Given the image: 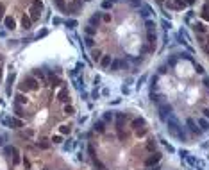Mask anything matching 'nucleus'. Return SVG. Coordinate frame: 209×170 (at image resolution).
<instances>
[{
    "label": "nucleus",
    "mask_w": 209,
    "mask_h": 170,
    "mask_svg": "<svg viewBox=\"0 0 209 170\" xmlns=\"http://www.w3.org/2000/svg\"><path fill=\"white\" fill-rule=\"evenodd\" d=\"M21 90H38V82H36V79L27 77L25 81H23V84H21Z\"/></svg>",
    "instance_id": "f257e3e1"
},
{
    "label": "nucleus",
    "mask_w": 209,
    "mask_h": 170,
    "mask_svg": "<svg viewBox=\"0 0 209 170\" xmlns=\"http://www.w3.org/2000/svg\"><path fill=\"white\" fill-rule=\"evenodd\" d=\"M57 99L61 102H64V104H70V93H68V90L66 88H61L59 93H57Z\"/></svg>",
    "instance_id": "f03ea898"
},
{
    "label": "nucleus",
    "mask_w": 209,
    "mask_h": 170,
    "mask_svg": "<svg viewBox=\"0 0 209 170\" xmlns=\"http://www.w3.org/2000/svg\"><path fill=\"white\" fill-rule=\"evenodd\" d=\"M159 159H161V154H159V152H156V154H150V158H147V159H145V165H147V166L157 165V163H159Z\"/></svg>",
    "instance_id": "7ed1b4c3"
},
{
    "label": "nucleus",
    "mask_w": 209,
    "mask_h": 170,
    "mask_svg": "<svg viewBox=\"0 0 209 170\" xmlns=\"http://www.w3.org/2000/svg\"><path fill=\"white\" fill-rule=\"evenodd\" d=\"M193 29H195V32H198V34H207V32H209V29L205 27L204 22H195Z\"/></svg>",
    "instance_id": "20e7f679"
},
{
    "label": "nucleus",
    "mask_w": 209,
    "mask_h": 170,
    "mask_svg": "<svg viewBox=\"0 0 209 170\" xmlns=\"http://www.w3.org/2000/svg\"><path fill=\"white\" fill-rule=\"evenodd\" d=\"M4 25H6V29H14L16 27V22H14V20L11 18V16H7V18H4Z\"/></svg>",
    "instance_id": "39448f33"
},
{
    "label": "nucleus",
    "mask_w": 209,
    "mask_h": 170,
    "mask_svg": "<svg viewBox=\"0 0 209 170\" xmlns=\"http://www.w3.org/2000/svg\"><path fill=\"white\" fill-rule=\"evenodd\" d=\"M39 11H41V9H38V7H34V6L31 7V16H29L31 22H36V20L39 18Z\"/></svg>",
    "instance_id": "423d86ee"
},
{
    "label": "nucleus",
    "mask_w": 209,
    "mask_h": 170,
    "mask_svg": "<svg viewBox=\"0 0 209 170\" xmlns=\"http://www.w3.org/2000/svg\"><path fill=\"white\" fill-rule=\"evenodd\" d=\"M173 2V6H175V9L179 11V9H184V7H188V4H186V0H172Z\"/></svg>",
    "instance_id": "0eeeda50"
},
{
    "label": "nucleus",
    "mask_w": 209,
    "mask_h": 170,
    "mask_svg": "<svg viewBox=\"0 0 209 170\" xmlns=\"http://www.w3.org/2000/svg\"><path fill=\"white\" fill-rule=\"evenodd\" d=\"M21 27H23V29H31V27H32V22H31L29 16H23V18H21Z\"/></svg>",
    "instance_id": "6e6552de"
},
{
    "label": "nucleus",
    "mask_w": 209,
    "mask_h": 170,
    "mask_svg": "<svg viewBox=\"0 0 209 170\" xmlns=\"http://www.w3.org/2000/svg\"><path fill=\"white\" fill-rule=\"evenodd\" d=\"M111 61H113L111 56H102V57H100V65H102L104 68H107V66L111 65Z\"/></svg>",
    "instance_id": "1a4fd4ad"
},
{
    "label": "nucleus",
    "mask_w": 209,
    "mask_h": 170,
    "mask_svg": "<svg viewBox=\"0 0 209 170\" xmlns=\"http://www.w3.org/2000/svg\"><path fill=\"white\" fill-rule=\"evenodd\" d=\"M9 124L14 127V129H20V127H23V122H21V120H16V118H11Z\"/></svg>",
    "instance_id": "9d476101"
},
{
    "label": "nucleus",
    "mask_w": 209,
    "mask_h": 170,
    "mask_svg": "<svg viewBox=\"0 0 209 170\" xmlns=\"http://www.w3.org/2000/svg\"><path fill=\"white\" fill-rule=\"evenodd\" d=\"M100 57H102V52H100L98 49L91 52V59H93V61H100Z\"/></svg>",
    "instance_id": "9b49d317"
},
{
    "label": "nucleus",
    "mask_w": 209,
    "mask_h": 170,
    "mask_svg": "<svg viewBox=\"0 0 209 170\" xmlns=\"http://www.w3.org/2000/svg\"><path fill=\"white\" fill-rule=\"evenodd\" d=\"M73 113H75V108L72 104H66L64 106V115H73Z\"/></svg>",
    "instance_id": "f8f14e48"
},
{
    "label": "nucleus",
    "mask_w": 209,
    "mask_h": 170,
    "mask_svg": "<svg viewBox=\"0 0 209 170\" xmlns=\"http://www.w3.org/2000/svg\"><path fill=\"white\" fill-rule=\"evenodd\" d=\"M59 133L61 134H70V133H72V127H70V125H61L59 127Z\"/></svg>",
    "instance_id": "ddd939ff"
},
{
    "label": "nucleus",
    "mask_w": 209,
    "mask_h": 170,
    "mask_svg": "<svg viewBox=\"0 0 209 170\" xmlns=\"http://www.w3.org/2000/svg\"><path fill=\"white\" fill-rule=\"evenodd\" d=\"M50 82H52V86H59V84H61V79L56 77L54 74H50Z\"/></svg>",
    "instance_id": "4468645a"
},
{
    "label": "nucleus",
    "mask_w": 209,
    "mask_h": 170,
    "mask_svg": "<svg viewBox=\"0 0 209 170\" xmlns=\"http://www.w3.org/2000/svg\"><path fill=\"white\" fill-rule=\"evenodd\" d=\"M200 18L204 20V22H209V9H202L200 11Z\"/></svg>",
    "instance_id": "2eb2a0df"
},
{
    "label": "nucleus",
    "mask_w": 209,
    "mask_h": 170,
    "mask_svg": "<svg viewBox=\"0 0 209 170\" xmlns=\"http://www.w3.org/2000/svg\"><path fill=\"white\" fill-rule=\"evenodd\" d=\"M198 125L202 127V129H207V127H209V122H207L205 118H198Z\"/></svg>",
    "instance_id": "dca6fc26"
},
{
    "label": "nucleus",
    "mask_w": 209,
    "mask_h": 170,
    "mask_svg": "<svg viewBox=\"0 0 209 170\" xmlns=\"http://www.w3.org/2000/svg\"><path fill=\"white\" fill-rule=\"evenodd\" d=\"M98 22H100V14H93V16L89 18V24H97V25H98Z\"/></svg>",
    "instance_id": "f3484780"
},
{
    "label": "nucleus",
    "mask_w": 209,
    "mask_h": 170,
    "mask_svg": "<svg viewBox=\"0 0 209 170\" xmlns=\"http://www.w3.org/2000/svg\"><path fill=\"white\" fill-rule=\"evenodd\" d=\"M95 131H98V133H102V131H104V122H102V120L95 124Z\"/></svg>",
    "instance_id": "a211bd4d"
},
{
    "label": "nucleus",
    "mask_w": 209,
    "mask_h": 170,
    "mask_svg": "<svg viewBox=\"0 0 209 170\" xmlns=\"http://www.w3.org/2000/svg\"><path fill=\"white\" fill-rule=\"evenodd\" d=\"M16 102H18V104H25V102H27V99L23 97L21 93H18V95H16Z\"/></svg>",
    "instance_id": "6ab92c4d"
},
{
    "label": "nucleus",
    "mask_w": 209,
    "mask_h": 170,
    "mask_svg": "<svg viewBox=\"0 0 209 170\" xmlns=\"http://www.w3.org/2000/svg\"><path fill=\"white\" fill-rule=\"evenodd\" d=\"M188 125H190V129H191V131H193V133H197V131H198V129H197V124H195V122H193V120H191V118H190V120H188Z\"/></svg>",
    "instance_id": "aec40b11"
},
{
    "label": "nucleus",
    "mask_w": 209,
    "mask_h": 170,
    "mask_svg": "<svg viewBox=\"0 0 209 170\" xmlns=\"http://www.w3.org/2000/svg\"><path fill=\"white\" fill-rule=\"evenodd\" d=\"M54 2H56V6L61 9V11H64L66 7H64V0H54Z\"/></svg>",
    "instance_id": "412c9836"
},
{
    "label": "nucleus",
    "mask_w": 209,
    "mask_h": 170,
    "mask_svg": "<svg viewBox=\"0 0 209 170\" xmlns=\"http://www.w3.org/2000/svg\"><path fill=\"white\" fill-rule=\"evenodd\" d=\"M86 34H89V36H95V34H97V29H93V27H86Z\"/></svg>",
    "instance_id": "4be33fe9"
},
{
    "label": "nucleus",
    "mask_w": 209,
    "mask_h": 170,
    "mask_svg": "<svg viewBox=\"0 0 209 170\" xmlns=\"http://www.w3.org/2000/svg\"><path fill=\"white\" fill-rule=\"evenodd\" d=\"M32 6H34V7H38V9H43V2H41V0H34Z\"/></svg>",
    "instance_id": "5701e85b"
},
{
    "label": "nucleus",
    "mask_w": 209,
    "mask_h": 170,
    "mask_svg": "<svg viewBox=\"0 0 209 170\" xmlns=\"http://www.w3.org/2000/svg\"><path fill=\"white\" fill-rule=\"evenodd\" d=\"M102 20H104L106 24H109V22H111V14H109V13H104V14H102Z\"/></svg>",
    "instance_id": "b1692460"
},
{
    "label": "nucleus",
    "mask_w": 209,
    "mask_h": 170,
    "mask_svg": "<svg viewBox=\"0 0 209 170\" xmlns=\"http://www.w3.org/2000/svg\"><path fill=\"white\" fill-rule=\"evenodd\" d=\"M86 45H88V47H93V45H95V41H93V38H91V36H88V38H86Z\"/></svg>",
    "instance_id": "393cba45"
},
{
    "label": "nucleus",
    "mask_w": 209,
    "mask_h": 170,
    "mask_svg": "<svg viewBox=\"0 0 209 170\" xmlns=\"http://www.w3.org/2000/svg\"><path fill=\"white\" fill-rule=\"evenodd\" d=\"M52 141H54V143H61V141H63V138H61L59 134H56V136H52Z\"/></svg>",
    "instance_id": "a878e982"
},
{
    "label": "nucleus",
    "mask_w": 209,
    "mask_h": 170,
    "mask_svg": "<svg viewBox=\"0 0 209 170\" xmlns=\"http://www.w3.org/2000/svg\"><path fill=\"white\" fill-rule=\"evenodd\" d=\"M113 116H114L113 113H106V115H104V120H106V122H109V120H113Z\"/></svg>",
    "instance_id": "bb28decb"
},
{
    "label": "nucleus",
    "mask_w": 209,
    "mask_h": 170,
    "mask_svg": "<svg viewBox=\"0 0 209 170\" xmlns=\"http://www.w3.org/2000/svg\"><path fill=\"white\" fill-rule=\"evenodd\" d=\"M4 11H6V6H4L2 2H0V18H2V16H4Z\"/></svg>",
    "instance_id": "cd10ccee"
},
{
    "label": "nucleus",
    "mask_w": 209,
    "mask_h": 170,
    "mask_svg": "<svg viewBox=\"0 0 209 170\" xmlns=\"http://www.w3.org/2000/svg\"><path fill=\"white\" fill-rule=\"evenodd\" d=\"M66 25H68V27H75L77 22H75V20H70V22H66Z\"/></svg>",
    "instance_id": "c85d7f7f"
},
{
    "label": "nucleus",
    "mask_w": 209,
    "mask_h": 170,
    "mask_svg": "<svg viewBox=\"0 0 209 170\" xmlns=\"http://www.w3.org/2000/svg\"><path fill=\"white\" fill-rule=\"evenodd\" d=\"M34 75L39 77V79H43V72H41V70H34Z\"/></svg>",
    "instance_id": "c756f323"
},
{
    "label": "nucleus",
    "mask_w": 209,
    "mask_h": 170,
    "mask_svg": "<svg viewBox=\"0 0 209 170\" xmlns=\"http://www.w3.org/2000/svg\"><path fill=\"white\" fill-rule=\"evenodd\" d=\"M16 115H18V116H23V113H21V108H20V106H16Z\"/></svg>",
    "instance_id": "7c9ffc66"
},
{
    "label": "nucleus",
    "mask_w": 209,
    "mask_h": 170,
    "mask_svg": "<svg viewBox=\"0 0 209 170\" xmlns=\"http://www.w3.org/2000/svg\"><path fill=\"white\" fill-rule=\"evenodd\" d=\"M204 84H205V86H207V88H209V79H207V77H205V79H204Z\"/></svg>",
    "instance_id": "2f4dec72"
},
{
    "label": "nucleus",
    "mask_w": 209,
    "mask_h": 170,
    "mask_svg": "<svg viewBox=\"0 0 209 170\" xmlns=\"http://www.w3.org/2000/svg\"><path fill=\"white\" fill-rule=\"evenodd\" d=\"M193 2H195V0H186V4H188V6H191Z\"/></svg>",
    "instance_id": "473e14b6"
},
{
    "label": "nucleus",
    "mask_w": 209,
    "mask_h": 170,
    "mask_svg": "<svg viewBox=\"0 0 209 170\" xmlns=\"http://www.w3.org/2000/svg\"><path fill=\"white\" fill-rule=\"evenodd\" d=\"M204 115H205V118H209V109H205V111H204Z\"/></svg>",
    "instance_id": "72a5a7b5"
}]
</instances>
